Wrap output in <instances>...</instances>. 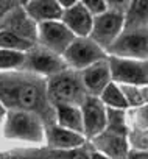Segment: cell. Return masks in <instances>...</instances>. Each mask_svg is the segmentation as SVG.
Returning a JSON list of instances; mask_svg holds the SVG:
<instances>
[{"instance_id":"24","label":"cell","mask_w":148,"mask_h":159,"mask_svg":"<svg viewBox=\"0 0 148 159\" xmlns=\"http://www.w3.org/2000/svg\"><path fill=\"white\" fill-rule=\"evenodd\" d=\"M69 159H89V154L80 148L77 150H72V154L69 156Z\"/></svg>"},{"instance_id":"25","label":"cell","mask_w":148,"mask_h":159,"mask_svg":"<svg viewBox=\"0 0 148 159\" xmlns=\"http://www.w3.org/2000/svg\"><path fill=\"white\" fill-rule=\"evenodd\" d=\"M89 159H109V157H106V156L101 154L100 151H92V153L89 154Z\"/></svg>"},{"instance_id":"1","label":"cell","mask_w":148,"mask_h":159,"mask_svg":"<svg viewBox=\"0 0 148 159\" xmlns=\"http://www.w3.org/2000/svg\"><path fill=\"white\" fill-rule=\"evenodd\" d=\"M0 102L7 111H27L39 116L45 123V116L55 120V109L47 97L45 78L30 72L0 73Z\"/></svg>"},{"instance_id":"15","label":"cell","mask_w":148,"mask_h":159,"mask_svg":"<svg viewBox=\"0 0 148 159\" xmlns=\"http://www.w3.org/2000/svg\"><path fill=\"white\" fill-rule=\"evenodd\" d=\"M45 140L56 150H77L83 147L86 137L83 134L64 129L58 125H50L48 128H45Z\"/></svg>"},{"instance_id":"12","label":"cell","mask_w":148,"mask_h":159,"mask_svg":"<svg viewBox=\"0 0 148 159\" xmlns=\"http://www.w3.org/2000/svg\"><path fill=\"white\" fill-rule=\"evenodd\" d=\"M80 75H81V81H83V86H84L87 95L97 97V98H98V95H101V92L106 89V86L112 81L108 58L84 69L83 72H80Z\"/></svg>"},{"instance_id":"20","label":"cell","mask_w":148,"mask_h":159,"mask_svg":"<svg viewBox=\"0 0 148 159\" xmlns=\"http://www.w3.org/2000/svg\"><path fill=\"white\" fill-rule=\"evenodd\" d=\"M24 62H25V53L0 50V73L22 70Z\"/></svg>"},{"instance_id":"11","label":"cell","mask_w":148,"mask_h":159,"mask_svg":"<svg viewBox=\"0 0 148 159\" xmlns=\"http://www.w3.org/2000/svg\"><path fill=\"white\" fill-rule=\"evenodd\" d=\"M61 22L75 38H89L94 17L89 14V11L83 7L81 2H77L73 7L62 10Z\"/></svg>"},{"instance_id":"21","label":"cell","mask_w":148,"mask_h":159,"mask_svg":"<svg viewBox=\"0 0 148 159\" xmlns=\"http://www.w3.org/2000/svg\"><path fill=\"white\" fill-rule=\"evenodd\" d=\"M81 3L92 17H97L108 11V2H103V0H83Z\"/></svg>"},{"instance_id":"14","label":"cell","mask_w":148,"mask_h":159,"mask_svg":"<svg viewBox=\"0 0 148 159\" xmlns=\"http://www.w3.org/2000/svg\"><path fill=\"white\" fill-rule=\"evenodd\" d=\"M95 147L98 148L101 154H105L109 159H122L126 156V140L125 133L114 131V129H105L101 134L94 137Z\"/></svg>"},{"instance_id":"2","label":"cell","mask_w":148,"mask_h":159,"mask_svg":"<svg viewBox=\"0 0 148 159\" xmlns=\"http://www.w3.org/2000/svg\"><path fill=\"white\" fill-rule=\"evenodd\" d=\"M47 97L53 108L58 105H69L80 108L87 97L80 72L67 69L65 72L48 78Z\"/></svg>"},{"instance_id":"26","label":"cell","mask_w":148,"mask_h":159,"mask_svg":"<svg viewBox=\"0 0 148 159\" xmlns=\"http://www.w3.org/2000/svg\"><path fill=\"white\" fill-rule=\"evenodd\" d=\"M7 112H8V111L5 109V106L2 105V102H0V120H3V119L7 117Z\"/></svg>"},{"instance_id":"16","label":"cell","mask_w":148,"mask_h":159,"mask_svg":"<svg viewBox=\"0 0 148 159\" xmlns=\"http://www.w3.org/2000/svg\"><path fill=\"white\" fill-rule=\"evenodd\" d=\"M53 109H55V120H56L58 126L73 131V133H78V134H83V116H81V109L78 106L58 105Z\"/></svg>"},{"instance_id":"22","label":"cell","mask_w":148,"mask_h":159,"mask_svg":"<svg viewBox=\"0 0 148 159\" xmlns=\"http://www.w3.org/2000/svg\"><path fill=\"white\" fill-rule=\"evenodd\" d=\"M120 91H122V94H123V97H125V100H126L128 106H129V105L137 106V105H140V103L143 102V98H142L140 92H139L134 86H122V88H120Z\"/></svg>"},{"instance_id":"5","label":"cell","mask_w":148,"mask_h":159,"mask_svg":"<svg viewBox=\"0 0 148 159\" xmlns=\"http://www.w3.org/2000/svg\"><path fill=\"white\" fill-rule=\"evenodd\" d=\"M106 55L122 58V59L146 61L148 59V28L122 31L120 36L106 50Z\"/></svg>"},{"instance_id":"6","label":"cell","mask_w":148,"mask_h":159,"mask_svg":"<svg viewBox=\"0 0 148 159\" xmlns=\"http://www.w3.org/2000/svg\"><path fill=\"white\" fill-rule=\"evenodd\" d=\"M123 24H125V16L122 10H109L97 17H94L92 22V31L89 38L105 52L112 45V42L120 36L123 31Z\"/></svg>"},{"instance_id":"3","label":"cell","mask_w":148,"mask_h":159,"mask_svg":"<svg viewBox=\"0 0 148 159\" xmlns=\"http://www.w3.org/2000/svg\"><path fill=\"white\" fill-rule=\"evenodd\" d=\"M3 134L10 140L44 143L45 142V123L44 120L27 111H8L5 117Z\"/></svg>"},{"instance_id":"18","label":"cell","mask_w":148,"mask_h":159,"mask_svg":"<svg viewBox=\"0 0 148 159\" xmlns=\"http://www.w3.org/2000/svg\"><path fill=\"white\" fill-rule=\"evenodd\" d=\"M34 42L20 38L19 34L10 31V30H0V50H10V52H20L27 53Z\"/></svg>"},{"instance_id":"4","label":"cell","mask_w":148,"mask_h":159,"mask_svg":"<svg viewBox=\"0 0 148 159\" xmlns=\"http://www.w3.org/2000/svg\"><path fill=\"white\" fill-rule=\"evenodd\" d=\"M62 59L70 70L83 72L84 69L106 59V52L91 38H75L64 52Z\"/></svg>"},{"instance_id":"17","label":"cell","mask_w":148,"mask_h":159,"mask_svg":"<svg viewBox=\"0 0 148 159\" xmlns=\"http://www.w3.org/2000/svg\"><path fill=\"white\" fill-rule=\"evenodd\" d=\"M128 7V13L125 16L123 31L129 30H146L148 28V2L137 0L131 2Z\"/></svg>"},{"instance_id":"10","label":"cell","mask_w":148,"mask_h":159,"mask_svg":"<svg viewBox=\"0 0 148 159\" xmlns=\"http://www.w3.org/2000/svg\"><path fill=\"white\" fill-rule=\"evenodd\" d=\"M81 116H83V134L84 137L94 139L98 134H101L106 129L108 125V116L106 108L97 97L87 95L83 105L80 106Z\"/></svg>"},{"instance_id":"13","label":"cell","mask_w":148,"mask_h":159,"mask_svg":"<svg viewBox=\"0 0 148 159\" xmlns=\"http://www.w3.org/2000/svg\"><path fill=\"white\" fill-rule=\"evenodd\" d=\"M24 13L31 22L39 25L52 20H61L62 8L56 0H31L25 3Z\"/></svg>"},{"instance_id":"8","label":"cell","mask_w":148,"mask_h":159,"mask_svg":"<svg viewBox=\"0 0 148 159\" xmlns=\"http://www.w3.org/2000/svg\"><path fill=\"white\" fill-rule=\"evenodd\" d=\"M109 72L112 83H120L122 86H142L148 84V61L122 59L115 56L108 58Z\"/></svg>"},{"instance_id":"23","label":"cell","mask_w":148,"mask_h":159,"mask_svg":"<svg viewBox=\"0 0 148 159\" xmlns=\"http://www.w3.org/2000/svg\"><path fill=\"white\" fill-rule=\"evenodd\" d=\"M126 159H148V151H140V150L129 151L126 154Z\"/></svg>"},{"instance_id":"7","label":"cell","mask_w":148,"mask_h":159,"mask_svg":"<svg viewBox=\"0 0 148 159\" xmlns=\"http://www.w3.org/2000/svg\"><path fill=\"white\" fill-rule=\"evenodd\" d=\"M69 67L64 62L62 56L55 55L41 45L31 47L25 53V62H24V70L30 72L33 75H38L41 78H52L55 75H59L65 72Z\"/></svg>"},{"instance_id":"19","label":"cell","mask_w":148,"mask_h":159,"mask_svg":"<svg viewBox=\"0 0 148 159\" xmlns=\"http://www.w3.org/2000/svg\"><path fill=\"white\" fill-rule=\"evenodd\" d=\"M100 102H101L103 105H108L111 109H120V111H122V109L128 108V103H126V100H125V97H123L120 88H119L115 83H112V81H111V83L106 86V89L101 92Z\"/></svg>"},{"instance_id":"9","label":"cell","mask_w":148,"mask_h":159,"mask_svg":"<svg viewBox=\"0 0 148 159\" xmlns=\"http://www.w3.org/2000/svg\"><path fill=\"white\" fill-rule=\"evenodd\" d=\"M36 39L42 48L62 56L67 47L73 42L75 36L67 30V27L61 20H52L38 25Z\"/></svg>"}]
</instances>
